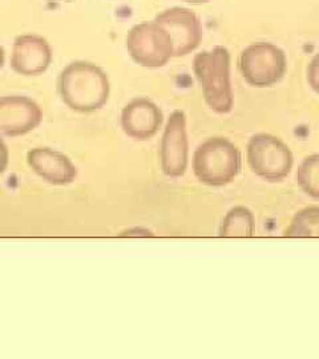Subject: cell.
<instances>
[{
  "instance_id": "277c9868",
  "label": "cell",
  "mask_w": 319,
  "mask_h": 359,
  "mask_svg": "<svg viewBox=\"0 0 319 359\" xmlns=\"http://www.w3.org/2000/svg\"><path fill=\"white\" fill-rule=\"evenodd\" d=\"M240 72L245 81L255 88H268L286 74L287 59L280 47L268 41L247 46L240 55Z\"/></svg>"
},
{
  "instance_id": "4fadbf2b",
  "label": "cell",
  "mask_w": 319,
  "mask_h": 359,
  "mask_svg": "<svg viewBox=\"0 0 319 359\" xmlns=\"http://www.w3.org/2000/svg\"><path fill=\"white\" fill-rule=\"evenodd\" d=\"M286 237H319V206H308L294 216Z\"/></svg>"
},
{
  "instance_id": "5b68a950",
  "label": "cell",
  "mask_w": 319,
  "mask_h": 359,
  "mask_svg": "<svg viewBox=\"0 0 319 359\" xmlns=\"http://www.w3.org/2000/svg\"><path fill=\"white\" fill-rule=\"evenodd\" d=\"M246 158L255 175L270 182L286 179L294 165L293 152L287 144L269 133H258L249 140Z\"/></svg>"
},
{
  "instance_id": "7a4b0ae2",
  "label": "cell",
  "mask_w": 319,
  "mask_h": 359,
  "mask_svg": "<svg viewBox=\"0 0 319 359\" xmlns=\"http://www.w3.org/2000/svg\"><path fill=\"white\" fill-rule=\"evenodd\" d=\"M193 71L204 93L205 103L218 115L231 112L234 99L230 84V52L217 46L197 53Z\"/></svg>"
},
{
  "instance_id": "8fae6325",
  "label": "cell",
  "mask_w": 319,
  "mask_h": 359,
  "mask_svg": "<svg viewBox=\"0 0 319 359\" xmlns=\"http://www.w3.org/2000/svg\"><path fill=\"white\" fill-rule=\"evenodd\" d=\"M41 111L28 97L11 96L0 100V130L18 136L38 127Z\"/></svg>"
},
{
  "instance_id": "52a82bcc",
  "label": "cell",
  "mask_w": 319,
  "mask_h": 359,
  "mask_svg": "<svg viewBox=\"0 0 319 359\" xmlns=\"http://www.w3.org/2000/svg\"><path fill=\"white\" fill-rule=\"evenodd\" d=\"M154 22L169 35L175 56H186L196 51L203 40V25L198 16L189 8H166L154 18Z\"/></svg>"
},
{
  "instance_id": "3957f363",
  "label": "cell",
  "mask_w": 319,
  "mask_h": 359,
  "mask_svg": "<svg viewBox=\"0 0 319 359\" xmlns=\"http://www.w3.org/2000/svg\"><path fill=\"white\" fill-rule=\"evenodd\" d=\"M243 167V154L225 137L203 142L193 157V170L203 184L224 187L237 177Z\"/></svg>"
},
{
  "instance_id": "7c38bea8",
  "label": "cell",
  "mask_w": 319,
  "mask_h": 359,
  "mask_svg": "<svg viewBox=\"0 0 319 359\" xmlns=\"http://www.w3.org/2000/svg\"><path fill=\"white\" fill-rule=\"evenodd\" d=\"M255 224L253 213L245 206L231 208L219 226L221 237H252Z\"/></svg>"
},
{
  "instance_id": "6da1fadb",
  "label": "cell",
  "mask_w": 319,
  "mask_h": 359,
  "mask_svg": "<svg viewBox=\"0 0 319 359\" xmlns=\"http://www.w3.org/2000/svg\"><path fill=\"white\" fill-rule=\"evenodd\" d=\"M64 103L79 112L102 108L109 97V80L100 67L75 62L64 68L59 79Z\"/></svg>"
},
{
  "instance_id": "9a60e30c",
  "label": "cell",
  "mask_w": 319,
  "mask_h": 359,
  "mask_svg": "<svg viewBox=\"0 0 319 359\" xmlns=\"http://www.w3.org/2000/svg\"><path fill=\"white\" fill-rule=\"evenodd\" d=\"M307 81L311 90L319 93V53H317L307 65Z\"/></svg>"
},
{
  "instance_id": "ba28073f",
  "label": "cell",
  "mask_w": 319,
  "mask_h": 359,
  "mask_svg": "<svg viewBox=\"0 0 319 359\" xmlns=\"http://www.w3.org/2000/svg\"><path fill=\"white\" fill-rule=\"evenodd\" d=\"M188 133L186 117L182 111H175L169 116L161 139L160 157L164 173L170 177L184 175L188 165Z\"/></svg>"
},
{
  "instance_id": "e0dca14e",
  "label": "cell",
  "mask_w": 319,
  "mask_h": 359,
  "mask_svg": "<svg viewBox=\"0 0 319 359\" xmlns=\"http://www.w3.org/2000/svg\"><path fill=\"white\" fill-rule=\"evenodd\" d=\"M3 65H4V50L1 47V44H0V68L3 67Z\"/></svg>"
},
{
  "instance_id": "30bf717a",
  "label": "cell",
  "mask_w": 319,
  "mask_h": 359,
  "mask_svg": "<svg viewBox=\"0 0 319 359\" xmlns=\"http://www.w3.org/2000/svg\"><path fill=\"white\" fill-rule=\"evenodd\" d=\"M163 124V112L149 99H135L125 105L121 115V126L128 136L136 140L154 137Z\"/></svg>"
},
{
  "instance_id": "5bb4252c",
  "label": "cell",
  "mask_w": 319,
  "mask_h": 359,
  "mask_svg": "<svg viewBox=\"0 0 319 359\" xmlns=\"http://www.w3.org/2000/svg\"><path fill=\"white\" fill-rule=\"evenodd\" d=\"M297 182L307 196L319 200V154L307 156L297 170Z\"/></svg>"
},
{
  "instance_id": "2e32d148",
  "label": "cell",
  "mask_w": 319,
  "mask_h": 359,
  "mask_svg": "<svg viewBox=\"0 0 319 359\" xmlns=\"http://www.w3.org/2000/svg\"><path fill=\"white\" fill-rule=\"evenodd\" d=\"M184 1H186V3H191V4H205V3H209V1H212V0H184Z\"/></svg>"
},
{
  "instance_id": "9c48e42d",
  "label": "cell",
  "mask_w": 319,
  "mask_h": 359,
  "mask_svg": "<svg viewBox=\"0 0 319 359\" xmlns=\"http://www.w3.org/2000/svg\"><path fill=\"white\" fill-rule=\"evenodd\" d=\"M52 60V50L47 39L36 34H25L15 39L11 65L20 75H39L44 72Z\"/></svg>"
},
{
  "instance_id": "8992f818",
  "label": "cell",
  "mask_w": 319,
  "mask_h": 359,
  "mask_svg": "<svg viewBox=\"0 0 319 359\" xmlns=\"http://www.w3.org/2000/svg\"><path fill=\"white\" fill-rule=\"evenodd\" d=\"M125 43L130 57L147 68L164 67L175 56L172 40L154 20L132 27Z\"/></svg>"
},
{
  "instance_id": "ac0fdd59",
  "label": "cell",
  "mask_w": 319,
  "mask_h": 359,
  "mask_svg": "<svg viewBox=\"0 0 319 359\" xmlns=\"http://www.w3.org/2000/svg\"><path fill=\"white\" fill-rule=\"evenodd\" d=\"M67 1H74V0H67Z\"/></svg>"
}]
</instances>
